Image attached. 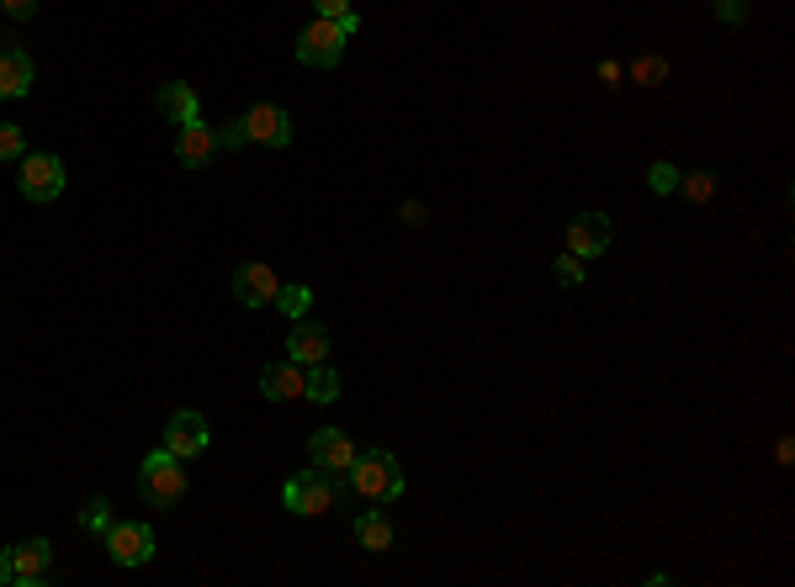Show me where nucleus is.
<instances>
[{
    "instance_id": "f257e3e1",
    "label": "nucleus",
    "mask_w": 795,
    "mask_h": 587,
    "mask_svg": "<svg viewBox=\"0 0 795 587\" xmlns=\"http://www.w3.org/2000/svg\"><path fill=\"white\" fill-rule=\"evenodd\" d=\"M350 487L361 493L367 503H393V498H403V466H398L388 450H367V455H356L350 461Z\"/></svg>"
},
{
    "instance_id": "f03ea898",
    "label": "nucleus",
    "mask_w": 795,
    "mask_h": 587,
    "mask_svg": "<svg viewBox=\"0 0 795 587\" xmlns=\"http://www.w3.org/2000/svg\"><path fill=\"white\" fill-rule=\"evenodd\" d=\"M138 493L154 503V508H170V503L186 498V466L181 455H170V450H154L144 455V466H138Z\"/></svg>"
},
{
    "instance_id": "7ed1b4c3",
    "label": "nucleus",
    "mask_w": 795,
    "mask_h": 587,
    "mask_svg": "<svg viewBox=\"0 0 795 587\" xmlns=\"http://www.w3.org/2000/svg\"><path fill=\"white\" fill-rule=\"evenodd\" d=\"M281 503L292 508V513H303V519H318V513H329L335 508V476L318 466L298 471L287 487H281Z\"/></svg>"
},
{
    "instance_id": "20e7f679",
    "label": "nucleus",
    "mask_w": 795,
    "mask_h": 587,
    "mask_svg": "<svg viewBox=\"0 0 795 587\" xmlns=\"http://www.w3.org/2000/svg\"><path fill=\"white\" fill-rule=\"evenodd\" d=\"M345 37H350V32L339 27V22L318 16V22H307L303 37H298V59H303L307 69H335V64L345 59Z\"/></svg>"
},
{
    "instance_id": "39448f33",
    "label": "nucleus",
    "mask_w": 795,
    "mask_h": 587,
    "mask_svg": "<svg viewBox=\"0 0 795 587\" xmlns=\"http://www.w3.org/2000/svg\"><path fill=\"white\" fill-rule=\"evenodd\" d=\"M16 185H22L27 202H54V196L64 191V159L59 154H22Z\"/></svg>"
},
{
    "instance_id": "423d86ee",
    "label": "nucleus",
    "mask_w": 795,
    "mask_h": 587,
    "mask_svg": "<svg viewBox=\"0 0 795 587\" xmlns=\"http://www.w3.org/2000/svg\"><path fill=\"white\" fill-rule=\"evenodd\" d=\"M239 127H245V144H260V148H287L292 144V117H287L281 106H271V101L249 106L245 117H239Z\"/></svg>"
},
{
    "instance_id": "0eeeda50",
    "label": "nucleus",
    "mask_w": 795,
    "mask_h": 587,
    "mask_svg": "<svg viewBox=\"0 0 795 587\" xmlns=\"http://www.w3.org/2000/svg\"><path fill=\"white\" fill-rule=\"evenodd\" d=\"M32 80H37V64H32V54L16 43V37H0V101L27 95Z\"/></svg>"
},
{
    "instance_id": "6e6552de",
    "label": "nucleus",
    "mask_w": 795,
    "mask_h": 587,
    "mask_svg": "<svg viewBox=\"0 0 795 587\" xmlns=\"http://www.w3.org/2000/svg\"><path fill=\"white\" fill-rule=\"evenodd\" d=\"M605 249H611V217H605V212H579V217L568 223V255L600 260Z\"/></svg>"
},
{
    "instance_id": "1a4fd4ad",
    "label": "nucleus",
    "mask_w": 795,
    "mask_h": 587,
    "mask_svg": "<svg viewBox=\"0 0 795 587\" xmlns=\"http://www.w3.org/2000/svg\"><path fill=\"white\" fill-rule=\"evenodd\" d=\"M107 556L117 566H144L154 556V529L149 524H107Z\"/></svg>"
},
{
    "instance_id": "9d476101",
    "label": "nucleus",
    "mask_w": 795,
    "mask_h": 587,
    "mask_svg": "<svg viewBox=\"0 0 795 587\" xmlns=\"http://www.w3.org/2000/svg\"><path fill=\"white\" fill-rule=\"evenodd\" d=\"M208 440H213V434H208V418H202V413H176V418H170V424H165V450H170V455H181V461H197V455H202V450H208Z\"/></svg>"
},
{
    "instance_id": "9b49d317",
    "label": "nucleus",
    "mask_w": 795,
    "mask_h": 587,
    "mask_svg": "<svg viewBox=\"0 0 795 587\" xmlns=\"http://www.w3.org/2000/svg\"><path fill=\"white\" fill-rule=\"evenodd\" d=\"M217 154V127H208V122H181V133H176V165L181 170H202V165H213Z\"/></svg>"
},
{
    "instance_id": "f8f14e48",
    "label": "nucleus",
    "mask_w": 795,
    "mask_h": 587,
    "mask_svg": "<svg viewBox=\"0 0 795 587\" xmlns=\"http://www.w3.org/2000/svg\"><path fill=\"white\" fill-rule=\"evenodd\" d=\"M307 461L318 471H329V476H345L350 461H356V444H350V434H339V429H318V434L307 440Z\"/></svg>"
},
{
    "instance_id": "ddd939ff",
    "label": "nucleus",
    "mask_w": 795,
    "mask_h": 587,
    "mask_svg": "<svg viewBox=\"0 0 795 587\" xmlns=\"http://www.w3.org/2000/svg\"><path fill=\"white\" fill-rule=\"evenodd\" d=\"M287 360H298V365H318V360H329V328L313 324V318H292V334H287Z\"/></svg>"
},
{
    "instance_id": "4468645a",
    "label": "nucleus",
    "mask_w": 795,
    "mask_h": 587,
    "mask_svg": "<svg viewBox=\"0 0 795 587\" xmlns=\"http://www.w3.org/2000/svg\"><path fill=\"white\" fill-rule=\"evenodd\" d=\"M276 270L271 264H260V260H249V264H239L234 270V296L245 302V307H271L276 302Z\"/></svg>"
},
{
    "instance_id": "2eb2a0df",
    "label": "nucleus",
    "mask_w": 795,
    "mask_h": 587,
    "mask_svg": "<svg viewBox=\"0 0 795 587\" xmlns=\"http://www.w3.org/2000/svg\"><path fill=\"white\" fill-rule=\"evenodd\" d=\"M11 556V583L16 587H37L48 577V561H54V545L48 540H22L16 551H5Z\"/></svg>"
},
{
    "instance_id": "dca6fc26",
    "label": "nucleus",
    "mask_w": 795,
    "mask_h": 587,
    "mask_svg": "<svg viewBox=\"0 0 795 587\" xmlns=\"http://www.w3.org/2000/svg\"><path fill=\"white\" fill-rule=\"evenodd\" d=\"M260 392L271 397V403H292V397H303V365L298 360H276L260 371Z\"/></svg>"
},
{
    "instance_id": "f3484780",
    "label": "nucleus",
    "mask_w": 795,
    "mask_h": 587,
    "mask_svg": "<svg viewBox=\"0 0 795 587\" xmlns=\"http://www.w3.org/2000/svg\"><path fill=\"white\" fill-rule=\"evenodd\" d=\"M159 112L176 122H197L202 117V95H197V86H186V80H170V86H159Z\"/></svg>"
},
{
    "instance_id": "a211bd4d",
    "label": "nucleus",
    "mask_w": 795,
    "mask_h": 587,
    "mask_svg": "<svg viewBox=\"0 0 795 587\" xmlns=\"http://www.w3.org/2000/svg\"><path fill=\"white\" fill-rule=\"evenodd\" d=\"M303 397H307V403H335V397H339V371H329L324 360H318V365H307V371H303Z\"/></svg>"
},
{
    "instance_id": "6ab92c4d",
    "label": "nucleus",
    "mask_w": 795,
    "mask_h": 587,
    "mask_svg": "<svg viewBox=\"0 0 795 587\" xmlns=\"http://www.w3.org/2000/svg\"><path fill=\"white\" fill-rule=\"evenodd\" d=\"M356 540H361L367 551H377V556H382V551L393 545V524H388V519H382L377 508H367V513L356 519Z\"/></svg>"
},
{
    "instance_id": "aec40b11",
    "label": "nucleus",
    "mask_w": 795,
    "mask_h": 587,
    "mask_svg": "<svg viewBox=\"0 0 795 587\" xmlns=\"http://www.w3.org/2000/svg\"><path fill=\"white\" fill-rule=\"evenodd\" d=\"M307 302H313V292L292 281V286H276V302H271V307H281L287 318H307Z\"/></svg>"
},
{
    "instance_id": "412c9836",
    "label": "nucleus",
    "mask_w": 795,
    "mask_h": 587,
    "mask_svg": "<svg viewBox=\"0 0 795 587\" xmlns=\"http://www.w3.org/2000/svg\"><path fill=\"white\" fill-rule=\"evenodd\" d=\"M679 191H684L690 202H710V191H716V176H710V170H690V176H679Z\"/></svg>"
},
{
    "instance_id": "4be33fe9",
    "label": "nucleus",
    "mask_w": 795,
    "mask_h": 587,
    "mask_svg": "<svg viewBox=\"0 0 795 587\" xmlns=\"http://www.w3.org/2000/svg\"><path fill=\"white\" fill-rule=\"evenodd\" d=\"M647 185H652L658 196H673V191H679V165H669V159H658V165L647 170Z\"/></svg>"
},
{
    "instance_id": "5701e85b",
    "label": "nucleus",
    "mask_w": 795,
    "mask_h": 587,
    "mask_svg": "<svg viewBox=\"0 0 795 587\" xmlns=\"http://www.w3.org/2000/svg\"><path fill=\"white\" fill-rule=\"evenodd\" d=\"M107 524H112V503L107 498H91L80 508V529H101V534H107Z\"/></svg>"
},
{
    "instance_id": "b1692460",
    "label": "nucleus",
    "mask_w": 795,
    "mask_h": 587,
    "mask_svg": "<svg viewBox=\"0 0 795 587\" xmlns=\"http://www.w3.org/2000/svg\"><path fill=\"white\" fill-rule=\"evenodd\" d=\"M22 154H27V138H22V127L0 122V159H22Z\"/></svg>"
},
{
    "instance_id": "393cba45",
    "label": "nucleus",
    "mask_w": 795,
    "mask_h": 587,
    "mask_svg": "<svg viewBox=\"0 0 795 587\" xmlns=\"http://www.w3.org/2000/svg\"><path fill=\"white\" fill-rule=\"evenodd\" d=\"M663 75H669V64L663 59H637L631 64V80H647V86H658Z\"/></svg>"
},
{
    "instance_id": "a878e982",
    "label": "nucleus",
    "mask_w": 795,
    "mask_h": 587,
    "mask_svg": "<svg viewBox=\"0 0 795 587\" xmlns=\"http://www.w3.org/2000/svg\"><path fill=\"white\" fill-rule=\"evenodd\" d=\"M557 281H562V286H579V281H583V260H579V255H562V260H557Z\"/></svg>"
},
{
    "instance_id": "bb28decb",
    "label": "nucleus",
    "mask_w": 795,
    "mask_h": 587,
    "mask_svg": "<svg viewBox=\"0 0 795 587\" xmlns=\"http://www.w3.org/2000/svg\"><path fill=\"white\" fill-rule=\"evenodd\" d=\"M313 11H318V16H329V22H339V27H345V16H350V0H313Z\"/></svg>"
},
{
    "instance_id": "cd10ccee",
    "label": "nucleus",
    "mask_w": 795,
    "mask_h": 587,
    "mask_svg": "<svg viewBox=\"0 0 795 587\" xmlns=\"http://www.w3.org/2000/svg\"><path fill=\"white\" fill-rule=\"evenodd\" d=\"M0 11H5V16H16V22H27L32 11H37V0H0Z\"/></svg>"
},
{
    "instance_id": "c85d7f7f",
    "label": "nucleus",
    "mask_w": 795,
    "mask_h": 587,
    "mask_svg": "<svg viewBox=\"0 0 795 587\" xmlns=\"http://www.w3.org/2000/svg\"><path fill=\"white\" fill-rule=\"evenodd\" d=\"M716 16H721V22H742L748 5H742V0H716Z\"/></svg>"
},
{
    "instance_id": "c756f323",
    "label": "nucleus",
    "mask_w": 795,
    "mask_h": 587,
    "mask_svg": "<svg viewBox=\"0 0 795 587\" xmlns=\"http://www.w3.org/2000/svg\"><path fill=\"white\" fill-rule=\"evenodd\" d=\"M403 223H408V228H419V223H429L425 202H403Z\"/></svg>"
},
{
    "instance_id": "7c9ffc66",
    "label": "nucleus",
    "mask_w": 795,
    "mask_h": 587,
    "mask_svg": "<svg viewBox=\"0 0 795 587\" xmlns=\"http://www.w3.org/2000/svg\"><path fill=\"white\" fill-rule=\"evenodd\" d=\"M234 148V144H245V127H239V122H234V127H228V133H217V148Z\"/></svg>"
},
{
    "instance_id": "2f4dec72",
    "label": "nucleus",
    "mask_w": 795,
    "mask_h": 587,
    "mask_svg": "<svg viewBox=\"0 0 795 587\" xmlns=\"http://www.w3.org/2000/svg\"><path fill=\"white\" fill-rule=\"evenodd\" d=\"M0 583H11V556L0 551Z\"/></svg>"
}]
</instances>
